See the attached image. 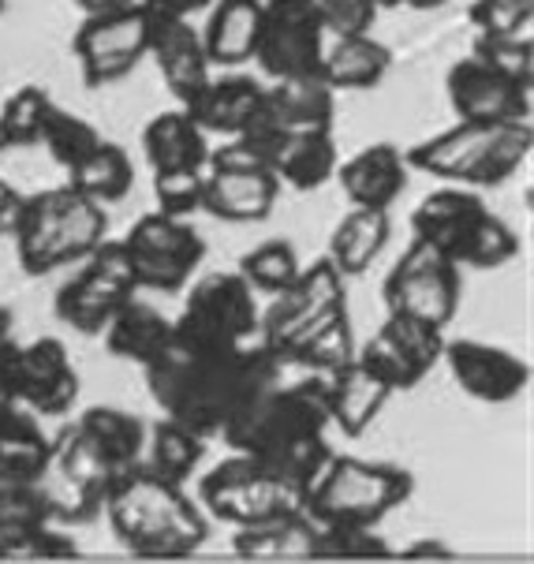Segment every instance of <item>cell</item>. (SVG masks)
I'll return each instance as SVG.
<instances>
[{
	"label": "cell",
	"mask_w": 534,
	"mask_h": 564,
	"mask_svg": "<svg viewBox=\"0 0 534 564\" xmlns=\"http://www.w3.org/2000/svg\"><path fill=\"white\" fill-rule=\"evenodd\" d=\"M142 370L154 404L198 437H221L262 389L288 375L284 359L259 340L240 348H187L173 340L165 356Z\"/></svg>",
	"instance_id": "1"
},
{
	"label": "cell",
	"mask_w": 534,
	"mask_h": 564,
	"mask_svg": "<svg viewBox=\"0 0 534 564\" xmlns=\"http://www.w3.org/2000/svg\"><path fill=\"white\" fill-rule=\"evenodd\" d=\"M206 456V437H198L195 430H187L176 419H161V423L146 426V445H142V464L154 475L168 482L184 486L190 475L198 471Z\"/></svg>",
	"instance_id": "36"
},
{
	"label": "cell",
	"mask_w": 534,
	"mask_h": 564,
	"mask_svg": "<svg viewBox=\"0 0 534 564\" xmlns=\"http://www.w3.org/2000/svg\"><path fill=\"white\" fill-rule=\"evenodd\" d=\"M79 546H75L72 534L56 531L53 523H37V528L15 531L0 539V557L12 561H31V557H75Z\"/></svg>",
	"instance_id": "45"
},
{
	"label": "cell",
	"mask_w": 534,
	"mask_h": 564,
	"mask_svg": "<svg viewBox=\"0 0 534 564\" xmlns=\"http://www.w3.org/2000/svg\"><path fill=\"white\" fill-rule=\"evenodd\" d=\"M460 265L448 254L437 251L434 243L418 240L400 254L393 273L385 276V307L389 314H407L426 325L445 329L460 311Z\"/></svg>",
	"instance_id": "12"
},
{
	"label": "cell",
	"mask_w": 534,
	"mask_h": 564,
	"mask_svg": "<svg viewBox=\"0 0 534 564\" xmlns=\"http://www.w3.org/2000/svg\"><path fill=\"white\" fill-rule=\"evenodd\" d=\"M314 557L370 561V557H393V546L381 534H374V528H318Z\"/></svg>",
	"instance_id": "44"
},
{
	"label": "cell",
	"mask_w": 534,
	"mask_h": 564,
	"mask_svg": "<svg viewBox=\"0 0 534 564\" xmlns=\"http://www.w3.org/2000/svg\"><path fill=\"white\" fill-rule=\"evenodd\" d=\"M123 247H128L139 292H179L206 258V240L195 232V225L161 209L139 217L135 228L123 236Z\"/></svg>",
	"instance_id": "13"
},
{
	"label": "cell",
	"mask_w": 534,
	"mask_h": 564,
	"mask_svg": "<svg viewBox=\"0 0 534 564\" xmlns=\"http://www.w3.org/2000/svg\"><path fill=\"white\" fill-rule=\"evenodd\" d=\"M142 154H146L154 172L206 169L209 142H206V131L198 128L184 109H173L146 123V131H142Z\"/></svg>",
	"instance_id": "34"
},
{
	"label": "cell",
	"mask_w": 534,
	"mask_h": 564,
	"mask_svg": "<svg viewBox=\"0 0 534 564\" xmlns=\"http://www.w3.org/2000/svg\"><path fill=\"white\" fill-rule=\"evenodd\" d=\"M448 105L460 120H482V123H509V120H531V86H520L482 64L479 56L448 68Z\"/></svg>",
	"instance_id": "20"
},
{
	"label": "cell",
	"mask_w": 534,
	"mask_h": 564,
	"mask_svg": "<svg viewBox=\"0 0 534 564\" xmlns=\"http://www.w3.org/2000/svg\"><path fill=\"white\" fill-rule=\"evenodd\" d=\"M259 300L240 273H206L190 284L173 318V340L187 348H240L259 340Z\"/></svg>",
	"instance_id": "10"
},
{
	"label": "cell",
	"mask_w": 534,
	"mask_h": 564,
	"mask_svg": "<svg viewBox=\"0 0 534 564\" xmlns=\"http://www.w3.org/2000/svg\"><path fill=\"white\" fill-rule=\"evenodd\" d=\"M322 26L333 34H362L374 26L378 4L374 0H307Z\"/></svg>",
	"instance_id": "47"
},
{
	"label": "cell",
	"mask_w": 534,
	"mask_h": 564,
	"mask_svg": "<svg viewBox=\"0 0 534 564\" xmlns=\"http://www.w3.org/2000/svg\"><path fill=\"white\" fill-rule=\"evenodd\" d=\"M329 426L333 419L326 378L284 375L270 389H262L221 430V442L232 453L259 456L273 471H281L284 479L310 490V482L318 479V471L333 456V448L326 445Z\"/></svg>",
	"instance_id": "2"
},
{
	"label": "cell",
	"mask_w": 534,
	"mask_h": 564,
	"mask_svg": "<svg viewBox=\"0 0 534 564\" xmlns=\"http://www.w3.org/2000/svg\"><path fill=\"white\" fill-rule=\"evenodd\" d=\"M53 437L45 434L34 411L0 408V482H34L50 464Z\"/></svg>",
	"instance_id": "28"
},
{
	"label": "cell",
	"mask_w": 534,
	"mask_h": 564,
	"mask_svg": "<svg viewBox=\"0 0 534 564\" xmlns=\"http://www.w3.org/2000/svg\"><path fill=\"white\" fill-rule=\"evenodd\" d=\"M333 94L337 90L322 75L273 79V86H262L259 112H254V120L247 123L240 135L273 150V142L281 135H295V131H333Z\"/></svg>",
	"instance_id": "18"
},
{
	"label": "cell",
	"mask_w": 534,
	"mask_h": 564,
	"mask_svg": "<svg viewBox=\"0 0 534 564\" xmlns=\"http://www.w3.org/2000/svg\"><path fill=\"white\" fill-rule=\"evenodd\" d=\"M378 8H400V4H407V0H374Z\"/></svg>",
	"instance_id": "54"
},
{
	"label": "cell",
	"mask_w": 534,
	"mask_h": 564,
	"mask_svg": "<svg viewBox=\"0 0 534 564\" xmlns=\"http://www.w3.org/2000/svg\"><path fill=\"white\" fill-rule=\"evenodd\" d=\"M333 176H340V187L351 198V206L389 209L407 187V158L393 142H374V147L359 150L356 158H348Z\"/></svg>",
	"instance_id": "24"
},
{
	"label": "cell",
	"mask_w": 534,
	"mask_h": 564,
	"mask_svg": "<svg viewBox=\"0 0 534 564\" xmlns=\"http://www.w3.org/2000/svg\"><path fill=\"white\" fill-rule=\"evenodd\" d=\"M404 557H453V550L445 542H434V539H423V542H412L404 550Z\"/></svg>",
	"instance_id": "51"
},
{
	"label": "cell",
	"mask_w": 534,
	"mask_h": 564,
	"mask_svg": "<svg viewBox=\"0 0 534 564\" xmlns=\"http://www.w3.org/2000/svg\"><path fill=\"white\" fill-rule=\"evenodd\" d=\"M105 344L117 359L139 362L150 367L154 359H161L173 344V318H165L157 307L150 303H123L117 311V318L105 325Z\"/></svg>",
	"instance_id": "30"
},
{
	"label": "cell",
	"mask_w": 534,
	"mask_h": 564,
	"mask_svg": "<svg viewBox=\"0 0 534 564\" xmlns=\"http://www.w3.org/2000/svg\"><path fill=\"white\" fill-rule=\"evenodd\" d=\"M198 497L221 523L232 528H251V523L281 520V516L303 512L307 490L273 471L259 456L236 453L225 464H217L198 486Z\"/></svg>",
	"instance_id": "9"
},
{
	"label": "cell",
	"mask_w": 534,
	"mask_h": 564,
	"mask_svg": "<svg viewBox=\"0 0 534 564\" xmlns=\"http://www.w3.org/2000/svg\"><path fill=\"white\" fill-rule=\"evenodd\" d=\"M19 203H23V195H19L12 184H4V180H0V236H12Z\"/></svg>",
	"instance_id": "50"
},
{
	"label": "cell",
	"mask_w": 534,
	"mask_h": 564,
	"mask_svg": "<svg viewBox=\"0 0 534 564\" xmlns=\"http://www.w3.org/2000/svg\"><path fill=\"white\" fill-rule=\"evenodd\" d=\"M389 232H393V225H389V209L356 206L348 217H340L337 228H333L326 258L345 276H356V273L367 270L381 251H385Z\"/></svg>",
	"instance_id": "35"
},
{
	"label": "cell",
	"mask_w": 534,
	"mask_h": 564,
	"mask_svg": "<svg viewBox=\"0 0 534 564\" xmlns=\"http://www.w3.org/2000/svg\"><path fill=\"white\" fill-rule=\"evenodd\" d=\"M270 169L281 184L295 191H314L337 172V142L333 131H295L281 135L270 150Z\"/></svg>",
	"instance_id": "29"
},
{
	"label": "cell",
	"mask_w": 534,
	"mask_h": 564,
	"mask_svg": "<svg viewBox=\"0 0 534 564\" xmlns=\"http://www.w3.org/2000/svg\"><path fill=\"white\" fill-rule=\"evenodd\" d=\"M37 523H53L50 501L37 482H0V539Z\"/></svg>",
	"instance_id": "42"
},
{
	"label": "cell",
	"mask_w": 534,
	"mask_h": 564,
	"mask_svg": "<svg viewBox=\"0 0 534 564\" xmlns=\"http://www.w3.org/2000/svg\"><path fill=\"white\" fill-rule=\"evenodd\" d=\"M135 292L139 284L128 247L123 240H101L83 258V270L56 292V318L83 337H98L123 303L135 300Z\"/></svg>",
	"instance_id": "11"
},
{
	"label": "cell",
	"mask_w": 534,
	"mask_h": 564,
	"mask_svg": "<svg viewBox=\"0 0 534 564\" xmlns=\"http://www.w3.org/2000/svg\"><path fill=\"white\" fill-rule=\"evenodd\" d=\"M299 258H295V247L288 240H270L254 251H247L240 258V273L254 292H265V295H276L284 292L288 284L299 276Z\"/></svg>",
	"instance_id": "39"
},
{
	"label": "cell",
	"mask_w": 534,
	"mask_h": 564,
	"mask_svg": "<svg viewBox=\"0 0 534 564\" xmlns=\"http://www.w3.org/2000/svg\"><path fill=\"white\" fill-rule=\"evenodd\" d=\"M326 53V26L307 0H262V26L254 56L270 79L318 75Z\"/></svg>",
	"instance_id": "14"
},
{
	"label": "cell",
	"mask_w": 534,
	"mask_h": 564,
	"mask_svg": "<svg viewBox=\"0 0 534 564\" xmlns=\"http://www.w3.org/2000/svg\"><path fill=\"white\" fill-rule=\"evenodd\" d=\"M471 56H479L482 64H490L493 72H501L504 79L534 86V42L531 31L523 34H479L471 45Z\"/></svg>",
	"instance_id": "41"
},
{
	"label": "cell",
	"mask_w": 534,
	"mask_h": 564,
	"mask_svg": "<svg viewBox=\"0 0 534 564\" xmlns=\"http://www.w3.org/2000/svg\"><path fill=\"white\" fill-rule=\"evenodd\" d=\"M15 404L34 415H68L79 400V370L56 337H37L31 344H15L12 359Z\"/></svg>",
	"instance_id": "19"
},
{
	"label": "cell",
	"mask_w": 534,
	"mask_h": 564,
	"mask_svg": "<svg viewBox=\"0 0 534 564\" xmlns=\"http://www.w3.org/2000/svg\"><path fill=\"white\" fill-rule=\"evenodd\" d=\"M72 50L79 56L87 86L98 90V86L120 83L146 56V12L139 4L112 8V12H90L75 31Z\"/></svg>",
	"instance_id": "15"
},
{
	"label": "cell",
	"mask_w": 534,
	"mask_h": 564,
	"mask_svg": "<svg viewBox=\"0 0 534 564\" xmlns=\"http://www.w3.org/2000/svg\"><path fill=\"white\" fill-rule=\"evenodd\" d=\"M68 184L75 191H83L87 198H94V203L109 206L131 195V187H135V165H131V158L123 154V147H117V142H98L79 165L68 169Z\"/></svg>",
	"instance_id": "37"
},
{
	"label": "cell",
	"mask_w": 534,
	"mask_h": 564,
	"mask_svg": "<svg viewBox=\"0 0 534 564\" xmlns=\"http://www.w3.org/2000/svg\"><path fill=\"white\" fill-rule=\"evenodd\" d=\"M75 8H83V15H90V12H112V8H128V4H135V0H72Z\"/></svg>",
	"instance_id": "52"
},
{
	"label": "cell",
	"mask_w": 534,
	"mask_h": 564,
	"mask_svg": "<svg viewBox=\"0 0 534 564\" xmlns=\"http://www.w3.org/2000/svg\"><path fill=\"white\" fill-rule=\"evenodd\" d=\"M105 512L117 542L135 557L176 561L190 557L206 542V516L198 505H190L179 482L161 479L142 460L112 482Z\"/></svg>",
	"instance_id": "3"
},
{
	"label": "cell",
	"mask_w": 534,
	"mask_h": 564,
	"mask_svg": "<svg viewBox=\"0 0 534 564\" xmlns=\"http://www.w3.org/2000/svg\"><path fill=\"white\" fill-rule=\"evenodd\" d=\"M259 101L262 83H254L251 75H221V79L209 75V83L184 105V112L206 135H240L259 112Z\"/></svg>",
	"instance_id": "25"
},
{
	"label": "cell",
	"mask_w": 534,
	"mask_h": 564,
	"mask_svg": "<svg viewBox=\"0 0 534 564\" xmlns=\"http://www.w3.org/2000/svg\"><path fill=\"white\" fill-rule=\"evenodd\" d=\"M534 131L531 120L509 123H482L460 120L442 135L418 142L407 150V169H418L426 176H437L445 184L460 187H498L509 176H516L523 161L531 158Z\"/></svg>",
	"instance_id": "4"
},
{
	"label": "cell",
	"mask_w": 534,
	"mask_h": 564,
	"mask_svg": "<svg viewBox=\"0 0 534 564\" xmlns=\"http://www.w3.org/2000/svg\"><path fill=\"white\" fill-rule=\"evenodd\" d=\"M389 68H393L389 45L374 42L370 31H362V34H337V42L322 53L318 75L333 90H370V86L385 79Z\"/></svg>",
	"instance_id": "31"
},
{
	"label": "cell",
	"mask_w": 534,
	"mask_h": 564,
	"mask_svg": "<svg viewBox=\"0 0 534 564\" xmlns=\"http://www.w3.org/2000/svg\"><path fill=\"white\" fill-rule=\"evenodd\" d=\"M314 546H318V523L307 512L236 528L232 534V550L247 561H303L314 557Z\"/></svg>",
	"instance_id": "33"
},
{
	"label": "cell",
	"mask_w": 534,
	"mask_h": 564,
	"mask_svg": "<svg viewBox=\"0 0 534 564\" xmlns=\"http://www.w3.org/2000/svg\"><path fill=\"white\" fill-rule=\"evenodd\" d=\"M0 12H4V0H0Z\"/></svg>",
	"instance_id": "55"
},
{
	"label": "cell",
	"mask_w": 534,
	"mask_h": 564,
	"mask_svg": "<svg viewBox=\"0 0 534 564\" xmlns=\"http://www.w3.org/2000/svg\"><path fill=\"white\" fill-rule=\"evenodd\" d=\"M203 187H206V169H168L154 172V198L161 214L190 217L203 209Z\"/></svg>",
	"instance_id": "43"
},
{
	"label": "cell",
	"mask_w": 534,
	"mask_h": 564,
	"mask_svg": "<svg viewBox=\"0 0 534 564\" xmlns=\"http://www.w3.org/2000/svg\"><path fill=\"white\" fill-rule=\"evenodd\" d=\"M412 494L415 475L407 467L333 453L310 482L303 512L318 528H378Z\"/></svg>",
	"instance_id": "6"
},
{
	"label": "cell",
	"mask_w": 534,
	"mask_h": 564,
	"mask_svg": "<svg viewBox=\"0 0 534 564\" xmlns=\"http://www.w3.org/2000/svg\"><path fill=\"white\" fill-rule=\"evenodd\" d=\"M37 142H42V147L50 150L53 161L61 169H75L83 158L90 154L94 147H98L101 135L83 117H75V112L61 109V105H53L50 117H45L42 139H37Z\"/></svg>",
	"instance_id": "40"
},
{
	"label": "cell",
	"mask_w": 534,
	"mask_h": 564,
	"mask_svg": "<svg viewBox=\"0 0 534 564\" xmlns=\"http://www.w3.org/2000/svg\"><path fill=\"white\" fill-rule=\"evenodd\" d=\"M259 26H262V0H217L203 34L209 64L240 68V64L251 61L254 42H259Z\"/></svg>",
	"instance_id": "32"
},
{
	"label": "cell",
	"mask_w": 534,
	"mask_h": 564,
	"mask_svg": "<svg viewBox=\"0 0 534 564\" xmlns=\"http://www.w3.org/2000/svg\"><path fill=\"white\" fill-rule=\"evenodd\" d=\"M442 359L467 397L482 404H509L531 386V367L520 356L482 340H445Z\"/></svg>",
	"instance_id": "21"
},
{
	"label": "cell",
	"mask_w": 534,
	"mask_h": 564,
	"mask_svg": "<svg viewBox=\"0 0 534 564\" xmlns=\"http://www.w3.org/2000/svg\"><path fill=\"white\" fill-rule=\"evenodd\" d=\"M15 337L0 340V408L15 404V386H12V359H15Z\"/></svg>",
	"instance_id": "49"
},
{
	"label": "cell",
	"mask_w": 534,
	"mask_h": 564,
	"mask_svg": "<svg viewBox=\"0 0 534 564\" xmlns=\"http://www.w3.org/2000/svg\"><path fill=\"white\" fill-rule=\"evenodd\" d=\"M12 325H15L12 311H4V307H0V340H12V337H15V329H12Z\"/></svg>",
	"instance_id": "53"
},
{
	"label": "cell",
	"mask_w": 534,
	"mask_h": 564,
	"mask_svg": "<svg viewBox=\"0 0 534 564\" xmlns=\"http://www.w3.org/2000/svg\"><path fill=\"white\" fill-rule=\"evenodd\" d=\"M326 389H329V419L333 426H340L345 437L367 434L370 423L378 419V411L385 408V400L393 397V389L370 375L359 359L333 370L326 378Z\"/></svg>",
	"instance_id": "26"
},
{
	"label": "cell",
	"mask_w": 534,
	"mask_h": 564,
	"mask_svg": "<svg viewBox=\"0 0 534 564\" xmlns=\"http://www.w3.org/2000/svg\"><path fill=\"white\" fill-rule=\"evenodd\" d=\"M442 348L445 337L437 325L407 318V314H389L374 337L356 348V359L393 393H404L442 362Z\"/></svg>",
	"instance_id": "16"
},
{
	"label": "cell",
	"mask_w": 534,
	"mask_h": 564,
	"mask_svg": "<svg viewBox=\"0 0 534 564\" xmlns=\"http://www.w3.org/2000/svg\"><path fill=\"white\" fill-rule=\"evenodd\" d=\"M281 195V180L270 169H206L203 209L221 221H265Z\"/></svg>",
	"instance_id": "23"
},
{
	"label": "cell",
	"mask_w": 534,
	"mask_h": 564,
	"mask_svg": "<svg viewBox=\"0 0 534 564\" xmlns=\"http://www.w3.org/2000/svg\"><path fill=\"white\" fill-rule=\"evenodd\" d=\"M139 8H146V12H157V15H184L190 19L195 12H206L214 0H135Z\"/></svg>",
	"instance_id": "48"
},
{
	"label": "cell",
	"mask_w": 534,
	"mask_h": 564,
	"mask_svg": "<svg viewBox=\"0 0 534 564\" xmlns=\"http://www.w3.org/2000/svg\"><path fill=\"white\" fill-rule=\"evenodd\" d=\"M412 228L418 240L434 243L437 251L453 258L456 265L475 270H498L509 258L520 254V240L471 187L448 184L426 195L415 206Z\"/></svg>",
	"instance_id": "7"
},
{
	"label": "cell",
	"mask_w": 534,
	"mask_h": 564,
	"mask_svg": "<svg viewBox=\"0 0 534 564\" xmlns=\"http://www.w3.org/2000/svg\"><path fill=\"white\" fill-rule=\"evenodd\" d=\"M146 12V8H142ZM146 56H154L161 79L173 90L179 105H187L209 83V56L203 34L184 15H157L146 12Z\"/></svg>",
	"instance_id": "22"
},
{
	"label": "cell",
	"mask_w": 534,
	"mask_h": 564,
	"mask_svg": "<svg viewBox=\"0 0 534 564\" xmlns=\"http://www.w3.org/2000/svg\"><path fill=\"white\" fill-rule=\"evenodd\" d=\"M276 356L284 359L288 370L329 378L333 370H340L345 362L356 359V337H351L348 307H340V311L326 314L322 322H314L303 337H295L288 348H281Z\"/></svg>",
	"instance_id": "27"
},
{
	"label": "cell",
	"mask_w": 534,
	"mask_h": 564,
	"mask_svg": "<svg viewBox=\"0 0 534 564\" xmlns=\"http://www.w3.org/2000/svg\"><path fill=\"white\" fill-rule=\"evenodd\" d=\"M340 307H345V273L329 258H318L310 270H299L288 289L273 295L270 307L259 311V344L273 351L288 348L314 322Z\"/></svg>",
	"instance_id": "17"
},
{
	"label": "cell",
	"mask_w": 534,
	"mask_h": 564,
	"mask_svg": "<svg viewBox=\"0 0 534 564\" xmlns=\"http://www.w3.org/2000/svg\"><path fill=\"white\" fill-rule=\"evenodd\" d=\"M109 232V214L72 184L23 195L12 225L19 262L31 276L83 262Z\"/></svg>",
	"instance_id": "5"
},
{
	"label": "cell",
	"mask_w": 534,
	"mask_h": 564,
	"mask_svg": "<svg viewBox=\"0 0 534 564\" xmlns=\"http://www.w3.org/2000/svg\"><path fill=\"white\" fill-rule=\"evenodd\" d=\"M534 19V0H475L471 23L479 34H523Z\"/></svg>",
	"instance_id": "46"
},
{
	"label": "cell",
	"mask_w": 534,
	"mask_h": 564,
	"mask_svg": "<svg viewBox=\"0 0 534 564\" xmlns=\"http://www.w3.org/2000/svg\"><path fill=\"white\" fill-rule=\"evenodd\" d=\"M50 109H53V98L42 86H19L12 98L0 105V154H4V150L37 147Z\"/></svg>",
	"instance_id": "38"
},
{
	"label": "cell",
	"mask_w": 534,
	"mask_h": 564,
	"mask_svg": "<svg viewBox=\"0 0 534 564\" xmlns=\"http://www.w3.org/2000/svg\"><path fill=\"white\" fill-rule=\"evenodd\" d=\"M123 471H128V467L75 419V423L53 442L50 464L42 467V475H37L34 482L42 486L45 501H50L53 523H72V528H79V523L98 520L105 509V497H109L112 482H117Z\"/></svg>",
	"instance_id": "8"
}]
</instances>
